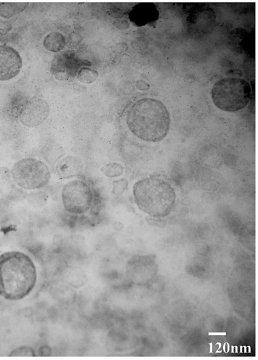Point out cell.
<instances>
[{"label":"cell","mask_w":258,"mask_h":360,"mask_svg":"<svg viewBox=\"0 0 258 360\" xmlns=\"http://www.w3.org/2000/svg\"><path fill=\"white\" fill-rule=\"evenodd\" d=\"M28 5L24 3H0V16L10 18L23 12Z\"/></svg>","instance_id":"cell-13"},{"label":"cell","mask_w":258,"mask_h":360,"mask_svg":"<svg viewBox=\"0 0 258 360\" xmlns=\"http://www.w3.org/2000/svg\"><path fill=\"white\" fill-rule=\"evenodd\" d=\"M235 347V352L237 353L238 352V350H237V346H234Z\"/></svg>","instance_id":"cell-31"},{"label":"cell","mask_w":258,"mask_h":360,"mask_svg":"<svg viewBox=\"0 0 258 360\" xmlns=\"http://www.w3.org/2000/svg\"><path fill=\"white\" fill-rule=\"evenodd\" d=\"M243 347L244 348V353H246V352H247V349H246L247 346H243Z\"/></svg>","instance_id":"cell-27"},{"label":"cell","mask_w":258,"mask_h":360,"mask_svg":"<svg viewBox=\"0 0 258 360\" xmlns=\"http://www.w3.org/2000/svg\"><path fill=\"white\" fill-rule=\"evenodd\" d=\"M62 270L64 283L73 289H78L85 285L87 277L84 272L79 267L66 265Z\"/></svg>","instance_id":"cell-10"},{"label":"cell","mask_w":258,"mask_h":360,"mask_svg":"<svg viewBox=\"0 0 258 360\" xmlns=\"http://www.w3.org/2000/svg\"><path fill=\"white\" fill-rule=\"evenodd\" d=\"M221 352H222V350H220V351H219V350H217V351H216V353H217V352H218V353H221Z\"/></svg>","instance_id":"cell-32"},{"label":"cell","mask_w":258,"mask_h":360,"mask_svg":"<svg viewBox=\"0 0 258 360\" xmlns=\"http://www.w3.org/2000/svg\"><path fill=\"white\" fill-rule=\"evenodd\" d=\"M11 174L15 183L25 190L40 189L46 186L51 178L47 164L32 157L22 158L15 162Z\"/></svg>","instance_id":"cell-5"},{"label":"cell","mask_w":258,"mask_h":360,"mask_svg":"<svg viewBox=\"0 0 258 360\" xmlns=\"http://www.w3.org/2000/svg\"><path fill=\"white\" fill-rule=\"evenodd\" d=\"M212 344H213L212 342H211V343H209V344L210 345V347L209 353H212V352H213V350H212Z\"/></svg>","instance_id":"cell-23"},{"label":"cell","mask_w":258,"mask_h":360,"mask_svg":"<svg viewBox=\"0 0 258 360\" xmlns=\"http://www.w3.org/2000/svg\"><path fill=\"white\" fill-rule=\"evenodd\" d=\"M137 87L140 90H146L149 88L148 85L144 81H139L137 83Z\"/></svg>","instance_id":"cell-20"},{"label":"cell","mask_w":258,"mask_h":360,"mask_svg":"<svg viewBox=\"0 0 258 360\" xmlns=\"http://www.w3.org/2000/svg\"><path fill=\"white\" fill-rule=\"evenodd\" d=\"M133 195L138 208L153 218L168 215L176 199L175 191L171 185L155 176L136 182L133 187Z\"/></svg>","instance_id":"cell-3"},{"label":"cell","mask_w":258,"mask_h":360,"mask_svg":"<svg viewBox=\"0 0 258 360\" xmlns=\"http://www.w3.org/2000/svg\"><path fill=\"white\" fill-rule=\"evenodd\" d=\"M209 335H226V332H209Z\"/></svg>","instance_id":"cell-22"},{"label":"cell","mask_w":258,"mask_h":360,"mask_svg":"<svg viewBox=\"0 0 258 360\" xmlns=\"http://www.w3.org/2000/svg\"><path fill=\"white\" fill-rule=\"evenodd\" d=\"M225 344H226V343H224V345H223V349L224 352L225 353H226V351H225Z\"/></svg>","instance_id":"cell-25"},{"label":"cell","mask_w":258,"mask_h":360,"mask_svg":"<svg viewBox=\"0 0 258 360\" xmlns=\"http://www.w3.org/2000/svg\"><path fill=\"white\" fill-rule=\"evenodd\" d=\"M212 98L215 105L226 112H235L244 108L251 96L249 84L237 78H226L219 80L213 85Z\"/></svg>","instance_id":"cell-4"},{"label":"cell","mask_w":258,"mask_h":360,"mask_svg":"<svg viewBox=\"0 0 258 360\" xmlns=\"http://www.w3.org/2000/svg\"><path fill=\"white\" fill-rule=\"evenodd\" d=\"M50 353V349L48 346H43L41 348L40 353L44 354L43 356L48 355V354Z\"/></svg>","instance_id":"cell-21"},{"label":"cell","mask_w":258,"mask_h":360,"mask_svg":"<svg viewBox=\"0 0 258 360\" xmlns=\"http://www.w3.org/2000/svg\"><path fill=\"white\" fill-rule=\"evenodd\" d=\"M115 25L117 28L124 29V27L126 28L128 27V23L126 21H116L114 22Z\"/></svg>","instance_id":"cell-19"},{"label":"cell","mask_w":258,"mask_h":360,"mask_svg":"<svg viewBox=\"0 0 258 360\" xmlns=\"http://www.w3.org/2000/svg\"><path fill=\"white\" fill-rule=\"evenodd\" d=\"M226 343H227V344L228 345H227V346H228V349H227V351H226V353H228V352H229V346H230V345H229V344L228 343L226 342Z\"/></svg>","instance_id":"cell-26"},{"label":"cell","mask_w":258,"mask_h":360,"mask_svg":"<svg viewBox=\"0 0 258 360\" xmlns=\"http://www.w3.org/2000/svg\"><path fill=\"white\" fill-rule=\"evenodd\" d=\"M170 115L161 101L143 98L134 102L127 111L125 122L130 131L141 140L156 142L168 133Z\"/></svg>","instance_id":"cell-1"},{"label":"cell","mask_w":258,"mask_h":360,"mask_svg":"<svg viewBox=\"0 0 258 360\" xmlns=\"http://www.w3.org/2000/svg\"><path fill=\"white\" fill-rule=\"evenodd\" d=\"M81 36L76 33H71L66 41V44L69 48H73L77 47L82 41Z\"/></svg>","instance_id":"cell-18"},{"label":"cell","mask_w":258,"mask_h":360,"mask_svg":"<svg viewBox=\"0 0 258 360\" xmlns=\"http://www.w3.org/2000/svg\"><path fill=\"white\" fill-rule=\"evenodd\" d=\"M98 76V73L96 70L84 67L78 72L77 78L83 83L90 84L95 81Z\"/></svg>","instance_id":"cell-15"},{"label":"cell","mask_w":258,"mask_h":360,"mask_svg":"<svg viewBox=\"0 0 258 360\" xmlns=\"http://www.w3.org/2000/svg\"><path fill=\"white\" fill-rule=\"evenodd\" d=\"M100 170L105 176L112 178L121 176L123 173L124 168L119 163L111 162L103 166Z\"/></svg>","instance_id":"cell-14"},{"label":"cell","mask_w":258,"mask_h":360,"mask_svg":"<svg viewBox=\"0 0 258 360\" xmlns=\"http://www.w3.org/2000/svg\"><path fill=\"white\" fill-rule=\"evenodd\" d=\"M247 347H248V352H249V353H250V352H251V347H250V346L248 345V346H247Z\"/></svg>","instance_id":"cell-28"},{"label":"cell","mask_w":258,"mask_h":360,"mask_svg":"<svg viewBox=\"0 0 258 360\" xmlns=\"http://www.w3.org/2000/svg\"><path fill=\"white\" fill-rule=\"evenodd\" d=\"M50 111L49 105L45 100L34 96L22 107L19 118L25 127L34 128L40 125L47 119Z\"/></svg>","instance_id":"cell-7"},{"label":"cell","mask_w":258,"mask_h":360,"mask_svg":"<svg viewBox=\"0 0 258 360\" xmlns=\"http://www.w3.org/2000/svg\"><path fill=\"white\" fill-rule=\"evenodd\" d=\"M217 344H219V348H218V349H217V350H218L219 349H220V347H221V343L220 342H217V343H216V345H217Z\"/></svg>","instance_id":"cell-24"},{"label":"cell","mask_w":258,"mask_h":360,"mask_svg":"<svg viewBox=\"0 0 258 360\" xmlns=\"http://www.w3.org/2000/svg\"><path fill=\"white\" fill-rule=\"evenodd\" d=\"M22 66V59L13 47L0 44V81L10 80L16 77Z\"/></svg>","instance_id":"cell-8"},{"label":"cell","mask_w":258,"mask_h":360,"mask_svg":"<svg viewBox=\"0 0 258 360\" xmlns=\"http://www.w3.org/2000/svg\"><path fill=\"white\" fill-rule=\"evenodd\" d=\"M128 185V182L126 178L115 180L112 182V193L115 195H121L127 189Z\"/></svg>","instance_id":"cell-16"},{"label":"cell","mask_w":258,"mask_h":360,"mask_svg":"<svg viewBox=\"0 0 258 360\" xmlns=\"http://www.w3.org/2000/svg\"><path fill=\"white\" fill-rule=\"evenodd\" d=\"M35 353L34 350L28 346L19 347L11 351L9 356H34Z\"/></svg>","instance_id":"cell-17"},{"label":"cell","mask_w":258,"mask_h":360,"mask_svg":"<svg viewBox=\"0 0 258 360\" xmlns=\"http://www.w3.org/2000/svg\"><path fill=\"white\" fill-rule=\"evenodd\" d=\"M242 347H243V346H242V345H240V353H242V352H243V351H242Z\"/></svg>","instance_id":"cell-29"},{"label":"cell","mask_w":258,"mask_h":360,"mask_svg":"<svg viewBox=\"0 0 258 360\" xmlns=\"http://www.w3.org/2000/svg\"><path fill=\"white\" fill-rule=\"evenodd\" d=\"M37 280L32 259L25 253L11 251L0 254V296L17 301L28 295Z\"/></svg>","instance_id":"cell-2"},{"label":"cell","mask_w":258,"mask_h":360,"mask_svg":"<svg viewBox=\"0 0 258 360\" xmlns=\"http://www.w3.org/2000/svg\"><path fill=\"white\" fill-rule=\"evenodd\" d=\"M96 190L86 180L74 179L67 182L61 191L64 210L72 215H83L90 211Z\"/></svg>","instance_id":"cell-6"},{"label":"cell","mask_w":258,"mask_h":360,"mask_svg":"<svg viewBox=\"0 0 258 360\" xmlns=\"http://www.w3.org/2000/svg\"><path fill=\"white\" fill-rule=\"evenodd\" d=\"M135 11L136 20L141 25L153 22L158 19V10L152 4H142Z\"/></svg>","instance_id":"cell-11"},{"label":"cell","mask_w":258,"mask_h":360,"mask_svg":"<svg viewBox=\"0 0 258 360\" xmlns=\"http://www.w3.org/2000/svg\"><path fill=\"white\" fill-rule=\"evenodd\" d=\"M66 40L60 33L54 31L47 34L43 39V45L47 50L57 52L63 49L66 45Z\"/></svg>","instance_id":"cell-12"},{"label":"cell","mask_w":258,"mask_h":360,"mask_svg":"<svg viewBox=\"0 0 258 360\" xmlns=\"http://www.w3.org/2000/svg\"><path fill=\"white\" fill-rule=\"evenodd\" d=\"M84 170V164L79 157L73 155L60 159L55 164V171L61 179H69L82 175Z\"/></svg>","instance_id":"cell-9"},{"label":"cell","mask_w":258,"mask_h":360,"mask_svg":"<svg viewBox=\"0 0 258 360\" xmlns=\"http://www.w3.org/2000/svg\"><path fill=\"white\" fill-rule=\"evenodd\" d=\"M234 346H233V345L231 346V352L232 353L234 352Z\"/></svg>","instance_id":"cell-30"}]
</instances>
